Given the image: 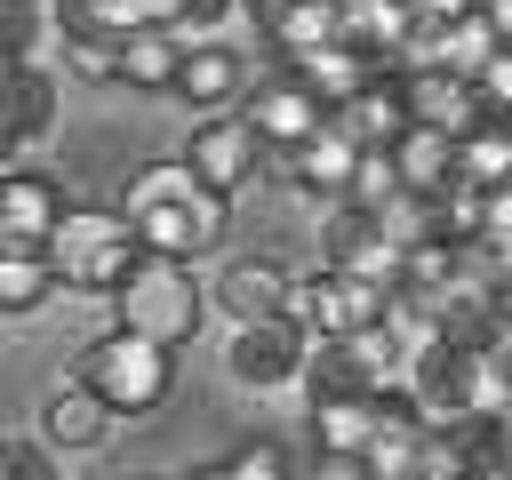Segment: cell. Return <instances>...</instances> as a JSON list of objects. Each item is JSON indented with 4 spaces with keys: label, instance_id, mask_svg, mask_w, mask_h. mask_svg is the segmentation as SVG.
I'll list each match as a JSON object with an SVG mask.
<instances>
[{
    "label": "cell",
    "instance_id": "25",
    "mask_svg": "<svg viewBox=\"0 0 512 480\" xmlns=\"http://www.w3.org/2000/svg\"><path fill=\"white\" fill-rule=\"evenodd\" d=\"M56 296L48 248H0V312H40Z\"/></svg>",
    "mask_w": 512,
    "mask_h": 480
},
{
    "label": "cell",
    "instance_id": "24",
    "mask_svg": "<svg viewBox=\"0 0 512 480\" xmlns=\"http://www.w3.org/2000/svg\"><path fill=\"white\" fill-rule=\"evenodd\" d=\"M336 120H344L360 144H392V128L408 120V112H400V80H392V72H376L360 96H344V104H336Z\"/></svg>",
    "mask_w": 512,
    "mask_h": 480
},
{
    "label": "cell",
    "instance_id": "7",
    "mask_svg": "<svg viewBox=\"0 0 512 480\" xmlns=\"http://www.w3.org/2000/svg\"><path fill=\"white\" fill-rule=\"evenodd\" d=\"M184 168L208 184V192H240L256 168H264V136L248 128V112H208L200 128H192V144H184Z\"/></svg>",
    "mask_w": 512,
    "mask_h": 480
},
{
    "label": "cell",
    "instance_id": "30",
    "mask_svg": "<svg viewBox=\"0 0 512 480\" xmlns=\"http://www.w3.org/2000/svg\"><path fill=\"white\" fill-rule=\"evenodd\" d=\"M472 248H488V256L512 248V176L504 184H480V240Z\"/></svg>",
    "mask_w": 512,
    "mask_h": 480
},
{
    "label": "cell",
    "instance_id": "1",
    "mask_svg": "<svg viewBox=\"0 0 512 480\" xmlns=\"http://www.w3.org/2000/svg\"><path fill=\"white\" fill-rule=\"evenodd\" d=\"M120 216H128V232H136L144 256L192 264V256H208V248L232 232V192H208L184 160H152V168L128 176Z\"/></svg>",
    "mask_w": 512,
    "mask_h": 480
},
{
    "label": "cell",
    "instance_id": "21",
    "mask_svg": "<svg viewBox=\"0 0 512 480\" xmlns=\"http://www.w3.org/2000/svg\"><path fill=\"white\" fill-rule=\"evenodd\" d=\"M496 48H504V40L488 32V16H480V8H464V16H448V24H424V32H416V56L448 64V72H464V80H472Z\"/></svg>",
    "mask_w": 512,
    "mask_h": 480
},
{
    "label": "cell",
    "instance_id": "29",
    "mask_svg": "<svg viewBox=\"0 0 512 480\" xmlns=\"http://www.w3.org/2000/svg\"><path fill=\"white\" fill-rule=\"evenodd\" d=\"M216 472H224V480H296V464H288V448H280V440H240Z\"/></svg>",
    "mask_w": 512,
    "mask_h": 480
},
{
    "label": "cell",
    "instance_id": "4",
    "mask_svg": "<svg viewBox=\"0 0 512 480\" xmlns=\"http://www.w3.org/2000/svg\"><path fill=\"white\" fill-rule=\"evenodd\" d=\"M112 304H120V328H144V336H160V344H192L208 296H200L192 264H176V256H136L128 280L112 288Z\"/></svg>",
    "mask_w": 512,
    "mask_h": 480
},
{
    "label": "cell",
    "instance_id": "15",
    "mask_svg": "<svg viewBox=\"0 0 512 480\" xmlns=\"http://www.w3.org/2000/svg\"><path fill=\"white\" fill-rule=\"evenodd\" d=\"M288 72H296V80H304V88H312V96H320L328 112H336L344 96H360V88H368L376 72H392V64L360 56L352 40H328V48H304V56H288Z\"/></svg>",
    "mask_w": 512,
    "mask_h": 480
},
{
    "label": "cell",
    "instance_id": "9",
    "mask_svg": "<svg viewBox=\"0 0 512 480\" xmlns=\"http://www.w3.org/2000/svg\"><path fill=\"white\" fill-rule=\"evenodd\" d=\"M240 112H248V128L264 136V152H288V144H304L320 120H328V104L280 64L272 80H256V88H240Z\"/></svg>",
    "mask_w": 512,
    "mask_h": 480
},
{
    "label": "cell",
    "instance_id": "18",
    "mask_svg": "<svg viewBox=\"0 0 512 480\" xmlns=\"http://www.w3.org/2000/svg\"><path fill=\"white\" fill-rule=\"evenodd\" d=\"M312 440H320V456H368V440H376V392H320L312 400Z\"/></svg>",
    "mask_w": 512,
    "mask_h": 480
},
{
    "label": "cell",
    "instance_id": "32",
    "mask_svg": "<svg viewBox=\"0 0 512 480\" xmlns=\"http://www.w3.org/2000/svg\"><path fill=\"white\" fill-rule=\"evenodd\" d=\"M472 96H480V112H504V120H512V40L472 72Z\"/></svg>",
    "mask_w": 512,
    "mask_h": 480
},
{
    "label": "cell",
    "instance_id": "14",
    "mask_svg": "<svg viewBox=\"0 0 512 480\" xmlns=\"http://www.w3.org/2000/svg\"><path fill=\"white\" fill-rule=\"evenodd\" d=\"M352 160H360V136L328 112L304 144H288V184H296V192H312V200H336V192H344V176H352Z\"/></svg>",
    "mask_w": 512,
    "mask_h": 480
},
{
    "label": "cell",
    "instance_id": "11",
    "mask_svg": "<svg viewBox=\"0 0 512 480\" xmlns=\"http://www.w3.org/2000/svg\"><path fill=\"white\" fill-rule=\"evenodd\" d=\"M400 80V112L408 120H432V128H472L480 120V96H472V80L464 72H448V64H432V56H416L408 72H392Z\"/></svg>",
    "mask_w": 512,
    "mask_h": 480
},
{
    "label": "cell",
    "instance_id": "17",
    "mask_svg": "<svg viewBox=\"0 0 512 480\" xmlns=\"http://www.w3.org/2000/svg\"><path fill=\"white\" fill-rule=\"evenodd\" d=\"M216 304H224L232 320L280 312V304H288V264H272V256H232V264L216 272Z\"/></svg>",
    "mask_w": 512,
    "mask_h": 480
},
{
    "label": "cell",
    "instance_id": "13",
    "mask_svg": "<svg viewBox=\"0 0 512 480\" xmlns=\"http://www.w3.org/2000/svg\"><path fill=\"white\" fill-rule=\"evenodd\" d=\"M384 152H392V176H400V192H424V200H440V192L456 184V136H448V128H432V120H400Z\"/></svg>",
    "mask_w": 512,
    "mask_h": 480
},
{
    "label": "cell",
    "instance_id": "12",
    "mask_svg": "<svg viewBox=\"0 0 512 480\" xmlns=\"http://www.w3.org/2000/svg\"><path fill=\"white\" fill-rule=\"evenodd\" d=\"M240 88H248V64H240V48H216L208 32H200V40H184L168 96H184L192 112H224V104H240Z\"/></svg>",
    "mask_w": 512,
    "mask_h": 480
},
{
    "label": "cell",
    "instance_id": "16",
    "mask_svg": "<svg viewBox=\"0 0 512 480\" xmlns=\"http://www.w3.org/2000/svg\"><path fill=\"white\" fill-rule=\"evenodd\" d=\"M112 424H120V416H112L80 376H72L64 392H48V408H40V440H48V448H104Z\"/></svg>",
    "mask_w": 512,
    "mask_h": 480
},
{
    "label": "cell",
    "instance_id": "37",
    "mask_svg": "<svg viewBox=\"0 0 512 480\" xmlns=\"http://www.w3.org/2000/svg\"><path fill=\"white\" fill-rule=\"evenodd\" d=\"M16 152H24V136H16L8 120H0V168H16Z\"/></svg>",
    "mask_w": 512,
    "mask_h": 480
},
{
    "label": "cell",
    "instance_id": "6",
    "mask_svg": "<svg viewBox=\"0 0 512 480\" xmlns=\"http://www.w3.org/2000/svg\"><path fill=\"white\" fill-rule=\"evenodd\" d=\"M312 336L288 320V312H264V320H232V344H224V368L248 384V392H272V384H296Z\"/></svg>",
    "mask_w": 512,
    "mask_h": 480
},
{
    "label": "cell",
    "instance_id": "22",
    "mask_svg": "<svg viewBox=\"0 0 512 480\" xmlns=\"http://www.w3.org/2000/svg\"><path fill=\"white\" fill-rule=\"evenodd\" d=\"M512 176V120L480 112L472 128H456V184H504Z\"/></svg>",
    "mask_w": 512,
    "mask_h": 480
},
{
    "label": "cell",
    "instance_id": "28",
    "mask_svg": "<svg viewBox=\"0 0 512 480\" xmlns=\"http://www.w3.org/2000/svg\"><path fill=\"white\" fill-rule=\"evenodd\" d=\"M64 64L80 80H120V32H64Z\"/></svg>",
    "mask_w": 512,
    "mask_h": 480
},
{
    "label": "cell",
    "instance_id": "20",
    "mask_svg": "<svg viewBox=\"0 0 512 480\" xmlns=\"http://www.w3.org/2000/svg\"><path fill=\"white\" fill-rule=\"evenodd\" d=\"M256 32H264V40L280 48V64H288V56H304V48L344 40V0H280Z\"/></svg>",
    "mask_w": 512,
    "mask_h": 480
},
{
    "label": "cell",
    "instance_id": "10",
    "mask_svg": "<svg viewBox=\"0 0 512 480\" xmlns=\"http://www.w3.org/2000/svg\"><path fill=\"white\" fill-rule=\"evenodd\" d=\"M72 200H64V184L56 176H40V168H0V248H48V232H56V216H64Z\"/></svg>",
    "mask_w": 512,
    "mask_h": 480
},
{
    "label": "cell",
    "instance_id": "27",
    "mask_svg": "<svg viewBox=\"0 0 512 480\" xmlns=\"http://www.w3.org/2000/svg\"><path fill=\"white\" fill-rule=\"evenodd\" d=\"M40 32H48V0H0V64L32 56Z\"/></svg>",
    "mask_w": 512,
    "mask_h": 480
},
{
    "label": "cell",
    "instance_id": "33",
    "mask_svg": "<svg viewBox=\"0 0 512 480\" xmlns=\"http://www.w3.org/2000/svg\"><path fill=\"white\" fill-rule=\"evenodd\" d=\"M224 16H240V0H184V8H176V32L200 40V32H216Z\"/></svg>",
    "mask_w": 512,
    "mask_h": 480
},
{
    "label": "cell",
    "instance_id": "2",
    "mask_svg": "<svg viewBox=\"0 0 512 480\" xmlns=\"http://www.w3.org/2000/svg\"><path fill=\"white\" fill-rule=\"evenodd\" d=\"M72 376H80L112 416H144V408H160L168 384H176V344H160V336H144V328H104V336L72 360Z\"/></svg>",
    "mask_w": 512,
    "mask_h": 480
},
{
    "label": "cell",
    "instance_id": "35",
    "mask_svg": "<svg viewBox=\"0 0 512 480\" xmlns=\"http://www.w3.org/2000/svg\"><path fill=\"white\" fill-rule=\"evenodd\" d=\"M488 304H496V320L512 336V264H488Z\"/></svg>",
    "mask_w": 512,
    "mask_h": 480
},
{
    "label": "cell",
    "instance_id": "3",
    "mask_svg": "<svg viewBox=\"0 0 512 480\" xmlns=\"http://www.w3.org/2000/svg\"><path fill=\"white\" fill-rule=\"evenodd\" d=\"M136 232L120 208H64L56 232H48V264H56V288H88V296H112L136 264Z\"/></svg>",
    "mask_w": 512,
    "mask_h": 480
},
{
    "label": "cell",
    "instance_id": "34",
    "mask_svg": "<svg viewBox=\"0 0 512 480\" xmlns=\"http://www.w3.org/2000/svg\"><path fill=\"white\" fill-rule=\"evenodd\" d=\"M488 448H496V472H512V400L488 408Z\"/></svg>",
    "mask_w": 512,
    "mask_h": 480
},
{
    "label": "cell",
    "instance_id": "26",
    "mask_svg": "<svg viewBox=\"0 0 512 480\" xmlns=\"http://www.w3.org/2000/svg\"><path fill=\"white\" fill-rule=\"evenodd\" d=\"M392 192H400L392 152H384V144H360V160H352V176H344V192H336V200H352V208H368V216H376Z\"/></svg>",
    "mask_w": 512,
    "mask_h": 480
},
{
    "label": "cell",
    "instance_id": "36",
    "mask_svg": "<svg viewBox=\"0 0 512 480\" xmlns=\"http://www.w3.org/2000/svg\"><path fill=\"white\" fill-rule=\"evenodd\" d=\"M480 16H488V32H496V40H512V0H480Z\"/></svg>",
    "mask_w": 512,
    "mask_h": 480
},
{
    "label": "cell",
    "instance_id": "31",
    "mask_svg": "<svg viewBox=\"0 0 512 480\" xmlns=\"http://www.w3.org/2000/svg\"><path fill=\"white\" fill-rule=\"evenodd\" d=\"M0 480H56V448L48 440H0Z\"/></svg>",
    "mask_w": 512,
    "mask_h": 480
},
{
    "label": "cell",
    "instance_id": "23",
    "mask_svg": "<svg viewBox=\"0 0 512 480\" xmlns=\"http://www.w3.org/2000/svg\"><path fill=\"white\" fill-rule=\"evenodd\" d=\"M176 56H184V32H176V24H136V32H120V80H128V88H168V80H176Z\"/></svg>",
    "mask_w": 512,
    "mask_h": 480
},
{
    "label": "cell",
    "instance_id": "8",
    "mask_svg": "<svg viewBox=\"0 0 512 480\" xmlns=\"http://www.w3.org/2000/svg\"><path fill=\"white\" fill-rule=\"evenodd\" d=\"M320 264H336V272H352V280L392 288V280H400V240H392L368 208L336 200V208H328V224H320Z\"/></svg>",
    "mask_w": 512,
    "mask_h": 480
},
{
    "label": "cell",
    "instance_id": "5",
    "mask_svg": "<svg viewBox=\"0 0 512 480\" xmlns=\"http://www.w3.org/2000/svg\"><path fill=\"white\" fill-rule=\"evenodd\" d=\"M384 296H392V288H376V280H352V272L320 264V272L288 280V304H280V312L320 344V336H352L360 320H384Z\"/></svg>",
    "mask_w": 512,
    "mask_h": 480
},
{
    "label": "cell",
    "instance_id": "19",
    "mask_svg": "<svg viewBox=\"0 0 512 480\" xmlns=\"http://www.w3.org/2000/svg\"><path fill=\"white\" fill-rule=\"evenodd\" d=\"M0 120L32 144V136H48L56 128V80L32 64V56H16V64H0Z\"/></svg>",
    "mask_w": 512,
    "mask_h": 480
}]
</instances>
